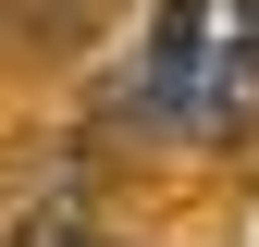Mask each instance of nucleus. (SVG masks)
I'll use <instances>...</instances> for the list:
<instances>
[{"label":"nucleus","instance_id":"1","mask_svg":"<svg viewBox=\"0 0 259 247\" xmlns=\"http://www.w3.org/2000/svg\"><path fill=\"white\" fill-rule=\"evenodd\" d=\"M13 247H87V223H62V210H50V223H25Z\"/></svg>","mask_w":259,"mask_h":247},{"label":"nucleus","instance_id":"2","mask_svg":"<svg viewBox=\"0 0 259 247\" xmlns=\"http://www.w3.org/2000/svg\"><path fill=\"white\" fill-rule=\"evenodd\" d=\"M222 25H235V37H247V50H259V0H235V13H222Z\"/></svg>","mask_w":259,"mask_h":247}]
</instances>
